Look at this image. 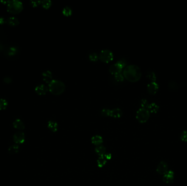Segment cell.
<instances>
[{"label": "cell", "mask_w": 187, "mask_h": 186, "mask_svg": "<svg viewBox=\"0 0 187 186\" xmlns=\"http://www.w3.org/2000/svg\"><path fill=\"white\" fill-rule=\"evenodd\" d=\"M123 76L126 80L130 82H136L141 78V70L136 65L130 64L124 68Z\"/></svg>", "instance_id": "6da1fadb"}, {"label": "cell", "mask_w": 187, "mask_h": 186, "mask_svg": "<svg viewBox=\"0 0 187 186\" xmlns=\"http://www.w3.org/2000/svg\"><path fill=\"white\" fill-rule=\"evenodd\" d=\"M66 89L64 83L60 80H53L48 84V90L54 95L62 94Z\"/></svg>", "instance_id": "7a4b0ae2"}, {"label": "cell", "mask_w": 187, "mask_h": 186, "mask_svg": "<svg viewBox=\"0 0 187 186\" xmlns=\"http://www.w3.org/2000/svg\"><path fill=\"white\" fill-rule=\"evenodd\" d=\"M7 11L12 14H18L23 9V5L19 1H8Z\"/></svg>", "instance_id": "3957f363"}, {"label": "cell", "mask_w": 187, "mask_h": 186, "mask_svg": "<svg viewBox=\"0 0 187 186\" xmlns=\"http://www.w3.org/2000/svg\"><path fill=\"white\" fill-rule=\"evenodd\" d=\"M127 64V62L125 60L121 59L115 64H113L109 67V71L111 74L115 75L121 73L123 68H124Z\"/></svg>", "instance_id": "277c9868"}, {"label": "cell", "mask_w": 187, "mask_h": 186, "mask_svg": "<svg viewBox=\"0 0 187 186\" xmlns=\"http://www.w3.org/2000/svg\"><path fill=\"white\" fill-rule=\"evenodd\" d=\"M150 117V112L147 109L141 108L136 112V118L137 120L141 123H146Z\"/></svg>", "instance_id": "5b68a950"}, {"label": "cell", "mask_w": 187, "mask_h": 186, "mask_svg": "<svg viewBox=\"0 0 187 186\" xmlns=\"http://www.w3.org/2000/svg\"><path fill=\"white\" fill-rule=\"evenodd\" d=\"M99 57L102 62L108 63L112 61L114 59V55L111 50L109 49H103L101 51Z\"/></svg>", "instance_id": "8992f818"}, {"label": "cell", "mask_w": 187, "mask_h": 186, "mask_svg": "<svg viewBox=\"0 0 187 186\" xmlns=\"http://www.w3.org/2000/svg\"><path fill=\"white\" fill-rule=\"evenodd\" d=\"M168 171V165L165 161H161L157 166L156 172L160 175H164Z\"/></svg>", "instance_id": "52a82bcc"}, {"label": "cell", "mask_w": 187, "mask_h": 186, "mask_svg": "<svg viewBox=\"0 0 187 186\" xmlns=\"http://www.w3.org/2000/svg\"><path fill=\"white\" fill-rule=\"evenodd\" d=\"M175 173L172 170H169L163 176V181L167 184H171L173 182Z\"/></svg>", "instance_id": "ba28073f"}, {"label": "cell", "mask_w": 187, "mask_h": 186, "mask_svg": "<svg viewBox=\"0 0 187 186\" xmlns=\"http://www.w3.org/2000/svg\"><path fill=\"white\" fill-rule=\"evenodd\" d=\"M158 90L159 85L155 81H152L147 85V90L150 95H155L158 91Z\"/></svg>", "instance_id": "9c48e42d"}, {"label": "cell", "mask_w": 187, "mask_h": 186, "mask_svg": "<svg viewBox=\"0 0 187 186\" xmlns=\"http://www.w3.org/2000/svg\"><path fill=\"white\" fill-rule=\"evenodd\" d=\"M13 140L16 144H21L24 143L25 140V134L22 132L16 133L13 136Z\"/></svg>", "instance_id": "30bf717a"}, {"label": "cell", "mask_w": 187, "mask_h": 186, "mask_svg": "<svg viewBox=\"0 0 187 186\" xmlns=\"http://www.w3.org/2000/svg\"><path fill=\"white\" fill-rule=\"evenodd\" d=\"M48 87L43 84L38 85L37 86H36L35 88L36 93L40 96L45 95L48 92Z\"/></svg>", "instance_id": "8fae6325"}, {"label": "cell", "mask_w": 187, "mask_h": 186, "mask_svg": "<svg viewBox=\"0 0 187 186\" xmlns=\"http://www.w3.org/2000/svg\"><path fill=\"white\" fill-rule=\"evenodd\" d=\"M123 112L120 108H115L111 110L110 112V116L115 118H119L122 116Z\"/></svg>", "instance_id": "7c38bea8"}, {"label": "cell", "mask_w": 187, "mask_h": 186, "mask_svg": "<svg viewBox=\"0 0 187 186\" xmlns=\"http://www.w3.org/2000/svg\"><path fill=\"white\" fill-rule=\"evenodd\" d=\"M42 78L43 81L46 83H50L53 80V75L52 72L49 70H46L42 74Z\"/></svg>", "instance_id": "4fadbf2b"}, {"label": "cell", "mask_w": 187, "mask_h": 186, "mask_svg": "<svg viewBox=\"0 0 187 186\" xmlns=\"http://www.w3.org/2000/svg\"><path fill=\"white\" fill-rule=\"evenodd\" d=\"M13 127L16 129L18 130H19V131L24 130L25 129V125H24L23 122L20 119L16 120L13 123Z\"/></svg>", "instance_id": "5bb4252c"}, {"label": "cell", "mask_w": 187, "mask_h": 186, "mask_svg": "<svg viewBox=\"0 0 187 186\" xmlns=\"http://www.w3.org/2000/svg\"><path fill=\"white\" fill-rule=\"evenodd\" d=\"M91 143L92 144L97 146L101 145L102 143H103V139L101 136L100 135H95L91 138Z\"/></svg>", "instance_id": "9a60e30c"}, {"label": "cell", "mask_w": 187, "mask_h": 186, "mask_svg": "<svg viewBox=\"0 0 187 186\" xmlns=\"http://www.w3.org/2000/svg\"><path fill=\"white\" fill-rule=\"evenodd\" d=\"M106 147L101 145L99 146H97L95 149V151L96 154L99 156H104V155L106 154Z\"/></svg>", "instance_id": "2e32d148"}, {"label": "cell", "mask_w": 187, "mask_h": 186, "mask_svg": "<svg viewBox=\"0 0 187 186\" xmlns=\"http://www.w3.org/2000/svg\"><path fill=\"white\" fill-rule=\"evenodd\" d=\"M48 128L53 132H56L58 131V123L54 121H49L48 122Z\"/></svg>", "instance_id": "e0dca14e"}, {"label": "cell", "mask_w": 187, "mask_h": 186, "mask_svg": "<svg viewBox=\"0 0 187 186\" xmlns=\"http://www.w3.org/2000/svg\"><path fill=\"white\" fill-rule=\"evenodd\" d=\"M159 106H158L155 103H152L149 104V106L148 107V110H149L150 113H153L156 114L159 111Z\"/></svg>", "instance_id": "ac0fdd59"}, {"label": "cell", "mask_w": 187, "mask_h": 186, "mask_svg": "<svg viewBox=\"0 0 187 186\" xmlns=\"http://www.w3.org/2000/svg\"><path fill=\"white\" fill-rule=\"evenodd\" d=\"M8 24L11 26L15 27L18 26L19 24V20L16 17H10L8 19Z\"/></svg>", "instance_id": "d6986e66"}, {"label": "cell", "mask_w": 187, "mask_h": 186, "mask_svg": "<svg viewBox=\"0 0 187 186\" xmlns=\"http://www.w3.org/2000/svg\"><path fill=\"white\" fill-rule=\"evenodd\" d=\"M19 151V146L18 145H13L8 148V152L10 154H17Z\"/></svg>", "instance_id": "ffe728a7"}, {"label": "cell", "mask_w": 187, "mask_h": 186, "mask_svg": "<svg viewBox=\"0 0 187 186\" xmlns=\"http://www.w3.org/2000/svg\"><path fill=\"white\" fill-rule=\"evenodd\" d=\"M97 166L99 168H102L107 163V160L105 158L104 156H99L97 160Z\"/></svg>", "instance_id": "44dd1931"}, {"label": "cell", "mask_w": 187, "mask_h": 186, "mask_svg": "<svg viewBox=\"0 0 187 186\" xmlns=\"http://www.w3.org/2000/svg\"><path fill=\"white\" fill-rule=\"evenodd\" d=\"M72 11L71 8L68 6L65 7L63 9V14L65 16H70L72 14Z\"/></svg>", "instance_id": "7402d4cb"}, {"label": "cell", "mask_w": 187, "mask_h": 186, "mask_svg": "<svg viewBox=\"0 0 187 186\" xmlns=\"http://www.w3.org/2000/svg\"><path fill=\"white\" fill-rule=\"evenodd\" d=\"M52 1L50 0H44L41 1V5L44 9H48L52 5Z\"/></svg>", "instance_id": "603a6c76"}, {"label": "cell", "mask_w": 187, "mask_h": 186, "mask_svg": "<svg viewBox=\"0 0 187 186\" xmlns=\"http://www.w3.org/2000/svg\"><path fill=\"white\" fill-rule=\"evenodd\" d=\"M8 106V102L5 99H0V110H5Z\"/></svg>", "instance_id": "cb8c5ba5"}, {"label": "cell", "mask_w": 187, "mask_h": 186, "mask_svg": "<svg viewBox=\"0 0 187 186\" xmlns=\"http://www.w3.org/2000/svg\"><path fill=\"white\" fill-rule=\"evenodd\" d=\"M169 87L172 91H176L178 89V85L175 81H171L169 84Z\"/></svg>", "instance_id": "d4e9b609"}, {"label": "cell", "mask_w": 187, "mask_h": 186, "mask_svg": "<svg viewBox=\"0 0 187 186\" xmlns=\"http://www.w3.org/2000/svg\"><path fill=\"white\" fill-rule=\"evenodd\" d=\"M89 58L91 61L96 62L98 60V59H99V57L97 53H92L89 55Z\"/></svg>", "instance_id": "484cf974"}, {"label": "cell", "mask_w": 187, "mask_h": 186, "mask_svg": "<svg viewBox=\"0 0 187 186\" xmlns=\"http://www.w3.org/2000/svg\"><path fill=\"white\" fill-rule=\"evenodd\" d=\"M147 76L150 79V80H152V81H155L156 78L155 73L153 72H152V71L148 72Z\"/></svg>", "instance_id": "4316f807"}, {"label": "cell", "mask_w": 187, "mask_h": 186, "mask_svg": "<svg viewBox=\"0 0 187 186\" xmlns=\"http://www.w3.org/2000/svg\"><path fill=\"white\" fill-rule=\"evenodd\" d=\"M110 112H111V110L108 109H103L101 111V114L102 116H110Z\"/></svg>", "instance_id": "83f0119b"}, {"label": "cell", "mask_w": 187, "mask_h": 186, "mask_svg": "<svg viewBox=\"0 0 187 186\" xmlns=\"http://www.w3.org/2000/svg\"><path fill=\"white\" fill-rule=\"evenodd\" d=\"M114 79L118 82H123L124 80V77L123 74L121 73L118 74L114 75Z\"/></svg>", "instance_id": "f1b7e54d"}, {"label": "cell", "mask_w": 187, "mask_h": 186, "mask_svg": "<svg viewBox=\"0 0 187 186\" xmlns=\"http://www.w3.org/2000/svg\"><path fill=\"white\" fill-rule=\"evenodd\" d=\"M149 103L147 101V99H143L141 100V106L142 108H145L148 109V107L149 106Z\"/></svg>", "instance_id": "f546056e"}, {"label": "cell", "mask_w": 187, "mask_h": 186, "mask_svg": "<svg viewBox=\"0 0 187 186\" xmlns=\"http://www.w3.org/2000/svg\"><path fill=\"white\" fill-rule=\"evenodd\" d=\"M180 138L182 141L187 142V130L184 131L183 132H182L181 137H180Z\"/></svg>", "instance_id": "4dcf8cb0"}, {"label": "cell", "mask_w": 187, "mask_h": 186, "mask_svg": "<svg viewBox=\"0 0 187 186\" xmlns=\"http://www.w3.org/2000/svg\"><path fill=\"white\" fill-rule=\"evenodd\" d=\"M30 4L32 5L33 7H36L38 5L41 4V1H31L30 2Z\"/></svg>", "instance_id": "1f68e13d"}, {"label": "cell", "mask_w": 187, "mask_h": 186, "mask_svg": "<svg viewBox=\"0 0 187 186\" xmlns=\"http://www.w3.org/2000/svg\"><path fill=\"white\" fill-rule=\"evenodd\" d=\"M104 157L107 160H111L112 158V154H106L104 155Z\"/></svg>", "instance_id": "d6a6232c"}, {"label": "cell", "mask_w": 187, "mask_h": 186, "mask_svg": "<svg viewBox=\"0 0 187 186\" xmlns=\"http://www.w3.org/2000/svg\"><path fill=\"white\" fill-rule=\"evenodd\" d=\"M3 81H4V82H5V83H6V84H10L11 82H12V80H11V78H8V77L5 78L4 79Z\"/></svg>", "instance_id": "836d02e7"}, {"label": "cell", "mask_w": 187, "mask_h": 186, "mask_svg": "<svg viewBox=\"0 0 187 186\" xmlns=\"http://www.w3.org/2000/svg\"><path fill=\"white\" fill-rule=\"evenodd\" d=\"M4 23H5V19L2 18H0V24H3Z\"/></svg>", "instance_id": "e575fe53"}]
</instances>
